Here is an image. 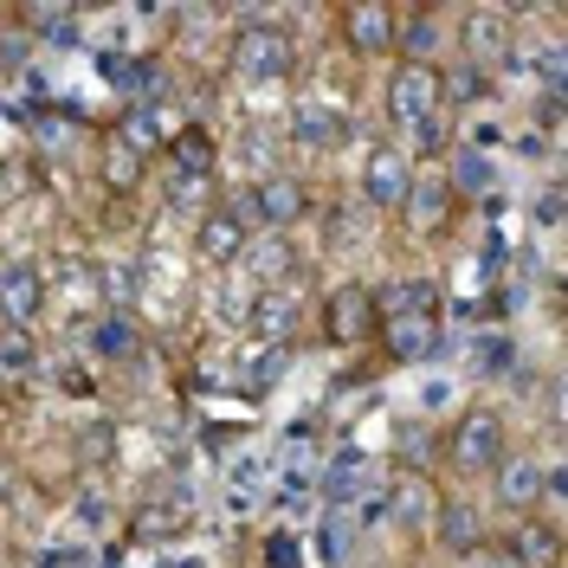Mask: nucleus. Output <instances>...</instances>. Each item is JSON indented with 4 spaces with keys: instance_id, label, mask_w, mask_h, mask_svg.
Instances as JSON below:
<instances>
[{
    "instance_id": "26",
    "label": "nucleus",
    "mask_w": 568,
    "mask_h": 568,
    "mask_svg": "<svg viewBox=\"0 0 568 568\" xmlns=\"http://www.w3.org/2000/svg\"><path fill=\"white\" fill-rule=\"evenodd\" d=\"M169 201L181 213H207L220 201V181H194V175H169Z\"/></svg>"
},
{
    "instance_id": "22",
    "label": "nucleus",
    "mask_w": 568,
    "mask_h": 568,
    "mask_svg": "<svg viewBox=\"0 0 568 568\" xmlns=\"http://www.w3.org/2000/svg\"><path fill=\"white\" fill-rule=\"evenodd\" d=\"M39 375V336L0 323V394H20Z\"/></svg>"
},
{
    "instance_id": "30",
    "label": "nucleus",
    "mask_w": 568,
    "mask_h": 568,
    "mask_svg": "<svg viewBox=\"0 0 568 568\" xmlns=\"http://www.w3.org/2000/svg\"><path fill=\"white\" fill-rule=\"evenodd\" d=\"M39 568H84L78 549H52V556H39Z\"/></svg>"
},
{
    "instance_id": "12",
    "label": "nucleus",
    "mask_w": 568,
    "mask_h": 568,
    "mask_svg": "<svg viewBox=\"0 0 568 568\" xmlns=\"http://www.w3.org/2000/svg\"><path fill=\"white\" fill-rule=\"evenodd\" d=\"M246 240H252V226L233 213V201H213V207L201 213V226H194V252H201L207 265H240Z\"/></svg>"
},
{
    "instance_id": "7",
    "label": "nucleus",
    "mask_w": 568,
    "mask_h": 568,
    "mask_svg": "<svg viewBox=\"0 0 568 568\" xmlns=\"http://www.w3.org/2000/svg\"><path fill=\"white\" fill-rule=\"evenodd\" d=\"M407 187H414V155H400V142H368V155H362V201L375 213H400Z\"/></svg>"
},
{
    "instance_id": "11",
    "label": "nucleus",
    "mask_w": 568,
    "mask_h": 568,
    "mask_svg": "<svg viewBox=\"0 0 568 568\" xmlns=\"http://www.w3.org/2000/svg\"><path fill=\"white\" fill-rule=\"evenodd\" d=\"M497 556L510 568H562V524H549V517H517L510 530L497 536Z\"/></svg>"
},
{
    "instance_id": "5",
    "label": "nucleus",
    "mask_w": 568,
    "mask_h": 568,
    "mask_svg": "<svg viewBox=\"0 0 568 568\" xmlns=\"http://www.w3.org/2000/svg\"><path fill=\"white\" fill-rule=\"evenodd\" d=\"M311 181H297V175H265V181H252L246 194H233V213L246 220V226H265V233H291L304 213H311Z\"/></svg>"
},
{
    "instance_id": "15",
    "label": "nucleus",
    "mask_w": 568,
    "mask_h": 568,
    "mask_svg": "<svg viewBox=\"0 0 568 568\" xmlns=\"http://www.w3.org/2000/svg\"><path fill=\"white\" fill-rule=\"evenodd\" d=\"M439 504H446V497L433 491V478H426V471H394L388 510H394V524H400V530H433Z\"/></svg>"
},
{
    "instance_id": "23",
    "label": "nucleus",
    "mask_w": 568,
    "mask_h": 568,
    "mask_svg": "<svg viewBox=\"0 0 568 568\" xmlns=\"http://www.w3.org/2000/svg\"><path fill=\"white\" fill-rule=\"evenodd\" d=\"M98 175H104V187L116 194V201H130L142 187V175H149V162H142L136 149H123L116 136H104V149H98Z\"/></svg>"
},
{
    "instance_id": "19",
    "label": "nucleus",
    "mask_w": 568,
    "mask_h": 568,
    "mask_svg": "<svg viewBox=\"0 0 568 568\" xmlns=\"http://www.w3.org/2000/svg\"><path fill=\"white\" fill-rule=\"evenodd\" d=\"M252 265V284L258 291H284V284L297 278V252H291V240L284 233H265V240H246V252H240Z\"/></svg>"
},
{
    "instance_id": "4",
    "label": "nucleus",
    "mask_w": 568,
    "mask_h": 568,
    "mask_svg": "<svg viewBox=\"0 0 568 568\" xmlns=\"http://www.w3.org/2000/svg\"><path fill=\"white\" fill-rule=\"evenodd\" d=\"M233 71L246 78V84H284L291 78V65H297V45H291V33L278 27V13H258V20H246L240 33H233Z\"/></svg>"
},
{
    "instance_id": "9",
    "label": "nucleus",
    "mask_w": 568,
    "mask_h": 568,
    "mask_svg": "<svg viewBox=\"0 0 568 568\" xmlns=\"http://www.w3.org/2000/svg\"><path fill=\"white\" fill-rule=\"evenodd\" d=\"M542 471H549V459H536V453H504L497 459L491 497H497V510H510V524L542 510Z\"/></svg>"
},
{
    "instance_id": "14",
    "label": "nucleus",
    "mask_w": 568,
    "mask_h": 568,
    "mask_svg": "<svg viewBox=\"0 0 568 568\" xmlns=\"http://www.w3.org/2000/svg\"><path fill=\"white\" fill-rule=\"evenodd\" d=\"M110 136L123 142V149H136L142 162H155V155H162V142H169V116H162L155 98H130V104L116 110Z\"/></svg>"
},
{
    "instance_id": "10",
    "label": "nucleus",
    "mask_w": 568,
    "mask_h": 568,
    "mask_svg": "<svg viewBox=\"0 0 568 568\" xmlns=\"http://www.w3.org/2000/svg\"><path fill=\"white\" fill-rule=\"evenodd\" d=\"M336 33H343L355 59H394V7L349 0V7H336Z\"/></svg>"
},
{
    "instance_id": "18",
    "label": "nucleus",
    "mask_w": 568,
    "mask_h": 568,
    "mask_svg": "<svg viewBox=\"0 0 568 568\" xmlns=\"http://www.w3.org/2000/svg\"><path fill=\"white\" fill-rule=\"evenodd\" d=\"M453 207H459L453 187H446L439 175H420V169H414V187H407V201H400L407 226H414V233H439V226L453 220Z\"/></svg>"
},
{
    "instance_id": "8",
    "label": "nucleus",
    "mask_w": 568,
    "mask_h": 568,
    "mask_svg": "<svg viewBox=\"0 0 568 568\" xmlns=\"http://www.w3.org/2000/svg\"><path fill=\"white\" fill-rule=\"evenodd\" d=\"M45 304H52V291H45V272L33 258H0V323L7 329H33Z\"/></svg>"
},
{
    "instance_id": "13",
    "label": "nucleus",
    "mask_w": 568,
    "mask_h": 568,
    "mask_svg": "<svg viewBox=\"0 0 568 568\" xmlns=\"http://www.w3.org/2000/svg\"><path fill=\"white\" fill-rule=\"evenodd\" d=\"M162 162H169V175L220 181V142H213L207 123H181L175 136L162 142Z\"/></svg>"
},
{
    "instance_id": "24",
    "label": "nucleus",
    "mask_w": 568,
    "mask_h": 568,
    "mask_svg": "<svg viewBox=\"0 0 568 568\" xmlns=\"http://www.w3.org/2000/svg\"><path fill=\"white\" fill-rule=\"evenodd\" d=\"M504 45H510V39H504V13H471V20H465V65L471 71L491 78V65L504 59Z\"/></svg>"
},
{
    "instance_id": "2",
    "label": "nucleus",
    "mask_w": 568,
    "mask_h": 568,
    "mask_svg": "<svg viewBox=\"0 0 568 568\" xmlns=\"http://www.w3.org/2000/svg\"><path fill=\"white\" fill-rule=\"evenodd\" d=\"M388 123L407 136V149H420L426 162H439V155L453 149L439 65H394L388 71ZM407 149H400V155H407Z\"/></svg>"
},
{
    "instance_id": "29",
    "label": "nucleus",
    "mask_w": 568,
    "mask_h": 568,
    "mask_svg": "<svg viewBox=\"0 0 568 568\" xmlns=\"http://www.w3.org/2000/svg\"><path fill=\"white\" fill-rule=\"evenodd\" d=\"M187 530V510H169V517H136V536L155 542V536H181Z\"/></svg>"
},
{
    "instance_id": "31",
    "label": "nucleus",
    "mask_w": 568,
    "mask_h": 568,
    "mask_svg": "<svg viewBox=\"0 0 568 568\" xmlns=\"http://www.w3.org/2000/svg\"><path fill=\"white\" fill-rule=\"evenodd\" d=\"M0 207H7V169H0Z\"/></svg>"
},
{
    "instance_id": "1",
    "label": "nucleus",
    "mask_w": 568,
    "mask_h": 568,
    "mask_svg": "<svg viewBox=\"0 0 568 568\" xmlns=\"http://www.w3.org/2000/svg\"><path fill=\"white\" fill-rule=\"evenodd\" d=\"M375 343L388 349V362H426L439 349V284L433 278H394L375 291Z\"/></svg>"
},
{
    "instance_id": "3",
    "label": "nucleus",
    "mask_w": 568,
    "mask_h": 568,
    "mask_svg": "<svg viewBox=\"0 0 568 568\" xmlns=\"http://www.w3.org/2000/svg\"><path fill=\"white\" fill-rule=\"evenodd\" d=\"M504 453H510V426H504L497 407H465L459 420L446 426V465L459 478H491Z\"/></svg>"
},
{
    "instance_id": "25",
    "label": "nucleus",
    "mask_w": 568,
    "mask_h": 568,
    "mask_svg": "<svg viewBox=\"0 0 568 568\" xmlns=\"http://www.w3.org/2000/svg\"><path fill=\"white\" fill-rule=\"evenodd\" d=\"M252 329H258V336H272V343H284V336L297 329V304H291V291H258Z\"/></svg>"
},
{
    "instance_id": "27",
    "label": "nucleus",
    "mask_w": 568,
    "mask_h": 568,
    "mask_svg": "<svg viewBox=\"0 0 568 568\" xmlns=\"http://www.w3.org/2000/svg\"><path fill=\"white\" fill-rule=\"evenodd\" d=\"M13 20H20V27H33V33H45V39H65L71 27H78V13H71V7H20Z\"/></svg>"
},
{
    "instance_id": "21",
    "label": "nucleus",
    "mask_w": 568,
    "mask_h": 568,
    "mask_svg": "<svg viewBox=\"0 0 568 568\" xmlns=\"http://www.w3.org/2000/svg\"><path fill=\"white\" fill-rule=\"evenodd\" d=\"M84 343H91L98 362H136V355H142L136 323L123 317V311H98V317L84 323Z\"/></svg>"
},
{
    "instance_id": "6",
    "label": "nucleus",
    "mask_w": 568,
    "mask_h": 568,
    "mask_svg": "<svg viewBox=\"0 0 568 568\" xmlns=\"http://www.w3.org/2000/svg\"><path fill=\"white\" fill-rule=\"evenodd\" d=\"M317 323H323V343L329 349H362L368 336H375V323H382V311H375V291L368 284H336L329 297L317 304Z\"/></svg>"
},
{
    "instance_id": "28",
    "label": "nucleus",
    "mask_w": 568,
    "mask_h": 568,
    "mask_svg": "<svg viewBox=\"0 0 568 568\" xmlns=\"http://www.w3.org/2000/svg\"><path fill=\"white\" fill-rule=\"evenodd\" d=\"M446 187H453V201H459V194H485V187H491V169L465 149L459 162H453V181H446Z\"/></svg>"
},
{
    "instance_id": "17",
    "label": "nucleus",
    "mask_w": 568,
    "mask_h": 568,
    "mask_svg": "<svg viewBox=\"0 0 568 568\" xmlns=\"http://www.w3.org/2000/svg\"><path fill=\"white\" fill-rule=\"evenodd\" d=\"M291 136H297V149H311V155H329V149L349 142V123H343V110L304 98V104L291 110Z\"/></svg>"
},
{
    "instance_id": "20",
    "label": "nucleus",
    "mask_w": 568,
    "mask_h": 568,
    "mask_svg": "<svg viewBox=\"0 0 568 568\" xmlns=\"http://www.w3.org/2000/svg\"><path fill=\"white\" fill-rule=\"evenodd\" d=\"M433 530H439V542H446L453 556H478V549H491V530H485V517H478L471 504H459V497H446V504H439Z\"/></svg>"
},
{
    "instance_id": "16",
    "label": "nucleus",
    "mask_w": 568,
    "mask_h": 568,
    "mask_svg": "<svg viewBox=\"0 0 568 568\" xmlns=\"http://www.w3.org/2000/svg\"><path fill=\"white\" fill-rule=\"evenodd\" d=\"M433 52H439V13L394 7V65H433Z\"/></svg>"
}]
</instances>
